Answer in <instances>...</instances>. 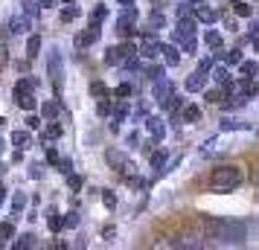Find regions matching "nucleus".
I'll return each mask as SVG.
<instances>
[{
    "mask_svg": "<svg viewBox=\"0 0 259 250\" xmlns=\"http://www.w3.org/2000/svg\"><path fill=\"white\" fill-rule=\"evenodd\" d=\"M207 233L222 244H242L247 238V227L233 218H212V221H207Z\"/></svg>",
    "mask_w": 259,
    "mask_h": 250,
    "instance_id": "1",
    "label": "nucleus"
},
{
    "mask_svg": "<svg viewBox=\"0 0 259 250\" xmlns=\"http://www.w3.org/2000/svg\"><path fill=\"white\" fill-rule=\"evenodd\" d=\"M239 183H242V169L239 166H219L210 178V186L215 192H233Z\"/></svg>",
    "mask_w": 259,
    "mask_h": 250,
    "instance_id": "2",
    "label": "nucleus"
},
{
    "mask_svg": "<svg viewBox=\"0 0 259 250\" xmlns=\"http://www.w3.org/2000/svg\"><path fill=\"white\" fill-rule=\"evenodd\" d=\"M47 76H50V82H53V87H56V93H61V87H64V59H61L59 49H53V53H50Z\"/></svg>",
    "mask_w": 259,
    "mask_h": 250,
    "instance_id": "3",
    "label": "nucleus"
},
{
    "mask_svg": "<svg viewBox=\"0 0 259 250\" xmlns=\"http://www.w3.org/2000/svg\"><path fill=\"white\" fill-rule=\"evenodd\" d=\"M105 160L111 163V169H114V172H119L125 180L134 178V163H131L128 157L122 155V152H117V148H108V152H105Z\"/></svg>",
    "mask_w": 259,
    "mask_h": 250,
    "instance_id": "4",
    "label": "nucleus"
},
{
    "mask_svg": "<svg viewBox=\"0 0 259 250\" xmlns=\"http://www.w3.org/2000/svg\"><path fill=\"white\" fill-rule=\"evenodd\" d=\"M15 102L21 111H35V96H32V84L18 82L15 84Z\"/></svg>",
    "mask_w": 259,
    "mask_h": 250,
    "instance_id": "5",
    "label": "nucleus"
},
{
    "mask_svg": "<svg viewBox=\"0 0 259 250\" xmlns=\"http://www.w3.org/2000/svg\"><path fill=\"white\" fill-rule=\"evenodd\" d=\"M154 99H157L163 108L166 105L172 108L175 96H172V82H169V79H157V82H154Z\"/></svg>",
    "mask_w": 259,
    "mask_h": 250,
    "instance_id": "6",
    "label": "nucleus"
},
{
    "mask_svg": "<svg viewBox=\"0 0 259 250\" xmlns=\"http://www.w3.org/2000/svg\"><path fill=\"white\" fill-rule=\"evenodd\" d=\"M29 26H32V18L21 9L18 15H12V21H9V32H15V35H26Z\"/></svg>",
    "mask_w": 259,
    "mask_h": 250,
    "instance_id": "7",
    "label": "nucleus"
},
{
    "mask_svg": "<svg viewBox=\"0 0 259 250\" xmlns=\"http://www.w3.org/2000/svg\"><path fill=\"white\" fill-rule=\"evenodd\" d=\"M134 53V47H128V44H119V47H111L105 56V64H111V67H117V64H122L125 61V56H131Z\"/></svg>",
    "mask_w": 259,
    "mask_h": 250,
    "instance_id": "8",
    "label": "nucleus"
},
{
    "mask_svg": "<svg viewBox=\"0 0 259 250\" xmlns=\"http://www.w3.org/2000/svg\"><path fill=\"white\" fill-rule=\"evenodd\" d=\"M157 53H160V44H157L152 35H143V41H140V56H146V59H154Z\"/></svg>",
    "mask_w": 259,
    "mask_h": 250,
    "instance_id": "9",
    "label": "nucleus"
},
{
    "mask_svg": "<svg viewBox=\"0 0 259 250\" xmlns=\"http://www.w3.org/2000/svg\"><path fill=\"white\" fill-rule=\"evenodd\" d=\"M195 21H201V24H215V21H219V12L210 9V6H201L198 3V9H195Z\"/></svg>",
    "mask_w": 259,
    "mask_h": 250,
    "instance_id": "10",
    "label": "nucleus"
},
{
    "mask_svg": "<svg viewBox=\"0 0 259 250\" xmlns=\"http://www.w3.org/2000/svg\"><path fill=\"white\" fill-rule=\"evenodd\" d=\"M204 87H207V73L198 70L192 79H187V90L189 93H198V90H204Z\"/></svg>",
    "mask_w": 259,
    "mask_h": 250,
    "instance_id": "11",
    "label": "nucleus"
},
{
    "mask_svg": "<svg viewBox=\"0 0 259 250\" xmlns=\"http://www.w3.org/2000/svg\"><path fill=\"white\" fill-rule=\"evenodd\" d=\"M96 38H99V24H91V26H88V32L79 35V47H91Z\"/></svg>",
    "mask_w": 259,
    "mask_h": 250,
    "instance_id": "12",
    "label": "nucleus"
},
{
    "mask_svg": "<svg viewBox=\"0 0 259 250\" xmlns=\"http://www.w3.org/2000/svg\"><path fill=\"white\" fill-rule=\"evenodd\" d=\"M146 125H149V131H152V137H154V140H160V137L166 134V122H163L160 117H152L149 122H146Z\"/></svg>",
    "mask_w": 259,
    "mask_h": 250,
    "instance_id": "13",
    "label": "nucleus"
},
{
    "mask_svg": "<svg viewBox=\"0 0 259 250\" xmlns=\"http://www.w3.org/2000/svg\"><path fill=\"white\" fill-rule=\"evenodd\" d=\"M160 53H163V59L169 67H175L178 61H181V56H178V47H172V44H160Z\"/></svg>",
    "mask_w": 259,
    "mask_h": 250,
    "instance_id": "14",
    "label": "nucleus"
},
{
    "mask_svg": "<svg viewBox=\"0 0 259 250\" xmlns=\"http://www.w3.org/2000/svg\"><path fill=\"white\" fill-rule=\"evenodd\" d=\"M12 145H15V148H21V152H24V148H29V145H32L29 131H15L12 134Z\"/></svg>",
    "mask_w": 259,
    "mask_h": 250,
    "instance_id": "15",
    "label": "nucleus"
},
{
    "mask_svg": "<svg viewBox=\"0 0 259 250\" xmlns=\"http://www.w3.org/2000/svg\"><path fill=\"white\" fill-rule=\"evenodd\" d=\"M47 227L53 230V233H59L61 227H64V224H61V218H59V210H56V207H50V210H47Z\"/></svg>",
    "mask_w": 259,
    "mask_h": 250,
    "instance_id": "16",
    "label": "nucleus"
},
{
    "mask_svg": "<svg viewBox=\"0 0 259 250\" xmlns=\"http://www.w3.org/2000/svg\"><path fill=\"white\" fill-rule=\"evenodd\" d=\"M38 49H41V35H29V41H26V59H35Z\"/></svg>",
    "mask_w": 259,
    "mask_h": 250,
    "instance_id": "17",
    "label": "nucleus"
},
{
    "mask_svg": "<svg viewBox=\"0 0 259 250\" xmlns=\"http://www.w3.org/2000/svg\"><path fill=\"white\" fill-rule=\"evenodd\" d=\"M41 114L53 122V119L59 117V102H56V99H53V102H44V105H41Z\"/></svg>",
    "mask_w": 259,
    "mask_h": 250,
    "instance_id": "18",
    "label": "nucleus"
},
{
    "mask_svg": "<svg viewBox=\"0 0 259 250\" xmlns=\"http://www.w3.org/2000/svg\"><path fill=\"white\" fill-rule=\"evenodd\" d=\"M15 236V227H12V221H6V224H0V247L3 244H9V238Z\"/></svg>",
    "mask_w": 259,
    "mask_h": 250,
    "instance_id": "19",
    "label": "nucleus"
},
{
    "mask_svg": "<svg viewBox=\"0 0 259 250\" xmlns=\"http://www.w3.org/2000/svg\"><path fill=\"white\" fill-rule=\"evenodd\" d=\"M242 128H247V122H242V119H224L222 122V131H242Z\"/></svg>",
    "mask_w": 259,
    "mask_h": 250,
    "instance_id": "20",
    "label": "nucleus"
},
{
    "mask_svg": "<svg viewBox=\"0 0 259 250\" xmlns=\"http://www.w3.org/2000/svg\"><path fill=\"white\" fill-rule=\"evenodd\" d=\"M24 207H26V192H18L15 201H12V215H21L24 213Z\"/></svg>",
    "mask_w": 259,
    "mask_h": 250,
    "instance_id": "21",
    "label": "nucleus"
},
{
    "mask_svg": "<svg viewBox=\"0 0 259 250\" xmlns=\"http://www.w3.org/2000/svg\"><path fill=\"white\" fill-rule=\"evenodd\" d=\"M204 41H207V47H210V49H219V47H222V35H219L215 29H210V32L204 35Z\"/></svg>",
    "mask_w": 259,
    "mask_h": 250,
    "instance_id": "22",
    "label": "nucleus"
},
{
    "mask_svg": "<svg viewBox=\"0 0 259 250\" xmlns=\"http://www.w3.org/2000/svg\"><path fill=\"white\" fill-rule=\"evenodd\" d=\"M166 152H154L152 155V169H157V172H163V166H166Z\"/></svg>",
    "mask_w": 259,
    "mask_h": 250,
    "instance_id": "23",
    "label": "nucleus"
},
{
    "mask_svg": "<svg viewBox=\"0 0 259 250\" xmlns=\"http://www.w3.org/2000/svg\"><path fill=\"white\" fill-rule=\"evenodd\" d=\"M32 244H35V236H29V233H26V236H21L18 241H15L12 247L15 250H26V247H32Z\"/></svg>",
    "mask_w": 259,
    "mask_h": 250,
    "instance_id": "24",
    "label": "nucleus"
},
{
    "mask_svg": "<svg viewBox=\"0 0 259 250\" xmlns=\"http://www.w3.org/2000/svg\"><path fill=\"white\" fill-rule=\"evenodd\" d=\"M212 79L224 87V84H230V73L224 70V67H215V70H212Z\"/></svg>",
    "mask_w": 259,
    "mask_h": 250,
    "instance_id": "25",
    "label": "nucleus"
},
{
    "mask_svg": "<svg viewBox=\"0 0 259 250\" xmlns=\"http://www.w3.org/2000/svg\"><path fill=\"white\" fill-rule=\"evenodd\" d=\"M184 119H187V122H198L201 119V111L195 105H187L184 108Z\"/></svg>",
    "mask_w": 259,
    "mask_h": 250,
    "instance_id": "26",
    "label": "nucleus"
},
{
    "mask_svg": "<svg viewBox=\"0 0 259 250\" xmlns=\"http://www.w3.org/2000/svg\"><path fill=\"white\" fill-rule=\"evenodd\" d=\"M105 18H108V9L105 6H96L94 12H91V24H102Z\"/></svg>",
    "mask_w": 259,
    "mask_h": 250,
    "instance_id": "27",
    "label": "nucleus"
},
{
    "mask_svg": "<svg viewBox=\"0 0 259 250\" xmlns=\"http://www.w3.org/2000/svg\"><path fill=\"white\" fill-rule=\"evenodd\" d=\"M102 204H105L108 210H114V207H117V195H114L111 189H105L102 192Z\"/></svg>",
    "mask_w": 259,
    "mask_h": 250,
    "instance_id": "28",
    "label": "nucleus"
},
{
    "mask_svg": "<svg viewBox=\"0 0 259 250\" xmlns=\"http://www.w3.org/2000/svg\"><path fill=\"white\" fill-rule=\"evenodd\" d=\"M253 73H259L256 61H242V76H253Z\"/></svg>",
    "mask_w": 259,
    "mask_h": 250,
    "instance_id": "29",
    "label": "nucleus"
},
{
    "mask_svg": "<svg viewBox=\"0 0 259 250\" xmlns=\"http://www.w3.org/2000/svg\"><path fill=\"white\" fill-rule=\"evenodd\" d=\"M29 178H32V180L44 178V163H32V166H29Z\"/></svg>",
    "mask_w": 259,
    "mask_h": 250,
    "instance_id": "30",
    "label": "nucleus"
},
{
    "mask_svg": "<svg viewBox=\"0 0 259 250\" xmlns=\"http://www.w3.org/2000/svg\"><path fill=\"white\" fill-rule=\"evenodd\" d=\"M125 117H128V105H125V102H119L117 111H114V119H117V122H122Z\"/></svg>",
    "mask_w": 259,
    "mask_h": 250,
    "instance_id": "31",
    "label": "nucleus"
},
{
    "mask_svg": "<svg viewBox=\"0 0 259 250\" xmlns=\"http://www.w3.org/2000/svg\"><path fill=\"white\" fill-rule=\"evenodd\" d=\"M56 166H59L61 175H70V172H73V160H67V157L61 160V157H59V163H56Z\"/></svg>",
    "mask_w": 259,
    "mask_h": 250,
    "instance_id": "32",
    "label": "nucleus"
},
{
    "mask_svg": "<svg viewBox=\"0 0 259 250\" xmlns=\"http://www.w3.org/2000/svg\"><path fill=\"white\" fill-rule=\"evenodd\" d=\"M91 93H94V96H99V99H102V96H108V87H105V84H102V82H94V84H91Z\"/></svg>",
    "mask_w": 259,
    "mask_h": 250,
    "instance_id": "33",
    "label": "nucleus"
},
{
    "mask_svg": "<svg viewBox=\"0 0 259 250\" xmlns=\"http://www.w3.org/2000/svg\"><path fill=\"white\" fill-rule=\"evenodd\" d=\"M233 9H236V15H239V18H250V6H247V3H242V0L236 3Z\"/></svg>",
    "mask_w": 259,
    "mask_h": 250,
    "instance_id": "34",
    "label": "nucleus"
},
{
    "mask_svg": "<svg viewBox=\"0 0 259 250\" xmlns=\"http://www.w3.org/2000/svg\"><path fill=\"white\" fill-rule=\"evenodd\" d=\"M73 18H79V9H76V6H67V9H64V12H61V21H73Z\"/></svg>",
    "mask_w": 259,
    "mask_h": 250,
    "instance_id": "35",
    "label": "nucleus"
},
{
    "mask_svg": "<svg viewBox=\"0 0 259 250\" xmlns=\"http://www.w3.org/2000/svg\"><path fill=\"white\" fill-rule=\"evenodd\" d=\"M96 111H99L102 117H108V114H111V102H108V96H102V99H99V105H96Z\"/></svg>",
    "mask_w": 259,
    "mask_h": 250,
    "instance_id": "36",
    "label": "nucleus"
},
{
    "mask_svg": "<svg viewBox=\"0 0 259 250\" xmlns=\"http://www.w3.org/2000/svg\"><path fill=\"white\" fill-rule=\"evenodd\" d=\"M61 224H64V227H76V224H79V213H67L64 218H61Z\"/></svg>",
    "mask_w": 259,
    "mask_h": 250,
    "instance_id": "37",
    "label": "nucleus"
},
{
    "mask_svg": "<svg viewBox=\"0 0 259 250\" xmlns=\"http://www.w3.org/2000/svg\"><path fill=\"white\" fill-rule=\"evenodd\" d=\"M67 183H70V189H73V192L82 189V178H79V175H73V172L67 175Z\"/></svg>",
    "mask_w": 259,
    "mask_h": 250,
    "instance_id": "38",
    "label": "nucleus"
},
{
    "mask_svg": "<svg viewBox=\"0 0 259 250\" xmlns=\"http://www.w3.org/2000/svg\"><path fill=\"white\" fill-rule=\"evenodd\" d=\"M38 9H41V6H38V3H32V0H26V3H24V12L29 15V18H35Z\"/></svg>",
    "mask_w": 259,
    "mask_h": 250,
    "instance_id": "39",
    "label": "nucleus"
},
{
    "mask_svg": "<svg viewBox=\"0 0 259 250\" xmlns=\"http://www.w3.org/2000/svg\"><path fill=\"white\" fill-rule=\"evenodd\" d=\"M114 93H117L119 99H125V96H131V93H134V87H131V84H119V87L114 90Z\"/></svg>",
    "mask_w": 259,
    "mask_h": 250,
    "instance_id": "40",
    "label": "nucleus"
},
{
    "mask_svg": "<svg viewBox=\"0 0 259 250\" xmlns=\"http://www.w3.org/2000/svg\"><path fill=\"white\" fill-rule=\"evenodd\" d=\"M26 125H29L32 131H38V128H41V117H35V114H29V117H26Z\"/></svg>",
    "mask_w": 259,
    "mask_h": 250,
    "instance_id": "41",
    "label": "nucleus"
},
{
    "mask_svg": "<svg viewBox=\"0 0 259 250\" xmlns=\"http://www.w3.org/2000/svg\"><path fill=\"white\" fill-rule=\"evenodd\" d=\"M149 24H152V26H154V29H160V26H163V24H166V21H163V15H157V12H154V15H152V18H149Z\"/></svg>",
    "mask_w": 259,
    "mask_h": 250,
    "instance_id": "42",
    "label": "nucleus"
},
{
    "mask_svg": "<svg viewBox=\"0 0 259 250\" xmlns=\"http://www.w3.org/2000/svg\"><path fill=\"white\" fill-rule=\"evenodd\" d=\"M227 61H230V64H242V53H239V49H230V53H227Z\"/></svg>",
    "mask_w": 259,
    "mask_h": 250,
    "instance_id": "43",
    "label": "nucleus"
},
{
    "mask_svg": "<svg viewBox=\"0 0 259 250\" xmlns=\"http://www.w3.org/2000/svg\"><path fill=\"white\" fill-rule=\"evenodd\" d=\"M149 79H152V82L163 79V67H149Z\"/></svg>",
    "mask_w": 259,
    "mask_h": 250,
    "instance_id": "44",
    "label": "nucleus"
},
{
    "mask_svg": "<svg viewBox=\"0 0 259 250\" xmlns=\"http://www.w3.org/2000/svg\"><path fill=\"white\" fill-rule=\"evenodd\" d=\"M207 102H222V90H207Z\"/></svg>",
    "mask_w": 259,
    "mask_h": 250,
    "instance_id": "45",
    "label": "nucleus"
},
{
    "mask_svg": "<svg viewBox=\"0 0 259 250\" xmlns=\"http://www.w3.org/2000/svg\"><path fill=\"white\" fill-rule=\"evenodd\" d=\"M198 70H201V73H210V70H212V59H204V61L198 64Z\"/></svg>",
    "mask_w": 259,
    "mask_h": 250,
    "instance_id": "46",
    "label": "nucleus"
},
{
    "mask_svg": "<svg viewBox=\"0 0 259 250\" xmlns=\"http://www.w3.org/2000/svg\"><path fill=\"white\" fill-rule=\"evenodd\" d=\"M56 0H38V6H53Z\"/></svg>",
    "mask_w": 259,
    "mask_h": 250,
    "instance_id": "47",
    "label": "nucleus"
},
{
    "mask_svg": "<svg viewBox=\"0 0 259 250\" xmlns=\"http://www.w3.org/2000/svg\"><path fill=\"white\" fill-rule=\"evenodd\" d=\"M253 49H256V53H259V32H256V35H253Z\"/></svg>",
    "mask_w": 259,
    "mask_h": 250,
    "instance_id": "48",
    "label": "nucleus"
},
{
    "mask_svg": "<svg viewBox=\"0 0 259 250\" xmlns=\"http://www.w3.org/2000/svg\"><path fill=\"white\" fill-rule=\"evenodd\" d=\"M6 201V189H3V186H0V204Z\"/></svg>",
    "mask_w": 259,
    "mask_h": 250,
    "instance_id": "49",
    "label": "nucleus"
},
{
    "mask_svg": "<svg viewBox=\"0 0 259 250\" xmlns=\"http://www.w3.org/2000/svg\"><path fill=\"white\" fill-rule=\"evenodd\" d=\"M0 175H6V163H0Z\"/></svg>",
    "mask_w": 259,
    "mask_h": 250,
    "instance_id": "50",
    "label": "nucleus"
},
{
    "mask_svg": "<svg viewBox=\"0 0 259 250\" xmlns=\"http://www.w3.org/2000/svg\"><path fill=\"white\" fill-rule=\"evenodd\" d=\"M119 3H122V6H131V3H134V0H119Z\"/></svg>",
    "mask_w": 259,
    "mask_h": 250,
    "instance_id": "51",
    "label": "nucleus"
},
{
    "mask_svg": "<svg viewBox=\"0 0 259 250\" xmlns=\"http://www.w3.org/2000/svg\"><path fill=\"white\" fill-rule=\"evenodd\" d=\"M3 148H6V143H3V137H0V155H3Z\"/></svg>",
    "mask_w": 259,
    "mask_h": 250,
    "instance_id": "52",
    "label": "nucleus"
},
{
    "mask_svg": "<svg viewBox=\"0 0 259 250\" xmlns=\"http://www.w3.org/2000/svg\"><path fill=\"white\" fill-rule=\"evenodd\" d=\"M189 3H192V6H198V3H204V0H189Z\"/></svg>",
    "mask_w": 259,
    "mask_h": 250,
    "instance_id": "53",
    "label": "nucleus"
},
{
    "mask_svg": "<svg viewBox=\"0 0 259 250\" xmlns=\"http://www.w3.org/2000/svg\"><path fill=\"white\" fill-rule=\"evenodd\" d=\"M3 125H6V119H3V117H0V128H3Z\"/></svg>",
    "mask_w": 259,
    "mask_h": 250,
    "instance_id": "54",
    "label": "nucleus"
},
{
    "mask_svg": "<svg viewBox=\"0 0 259 250\" xmlns=\"http://www.w3.org/2000/svg\"><path fill=\"white\" fill-rule=\"evenodd\" d=\"M64 3H76V0H64Z\"/></svg>",
    "mask_w": 259,
    "mask_h": 250,
    "instance_id": "55",
    "label": "nucleus"
}]
</instances>
